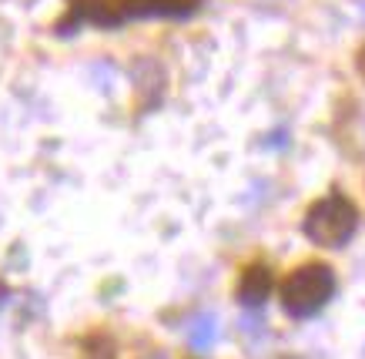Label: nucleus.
<instances>
[{
	"label": "nucleus",
	"mask_w": 365,
	"mask_h": 359,
	"mask_svg": "<svg viewBox=\"0 0 365 359\" xmlns=\"http://www.w3.org/2000/svg\"><path fill=\"white\" fill-rule=\"evenodd\" d=\"M268 292H272V269L268 266H248L242 272V282H238V299L248 309H258L268 299Z\"/></svg>",
	"instance_id": "20e7f679"
},
{
	"label": "nucleus",
	"mask_w": 365,
	"mask_h": 359,
	"mask_svg": "<svg viewBox=\"0 0 365 359\" xmlns=\"http://www.w3.org/2000/svg\"><path fill=\"white\" fill-rule=\"evenodd\" d=\"M359 208H355L342 191H332L309 208L305 215V236L322 248H339L355 236Z\"/></svg>",
	"instance_id": "f03ea898"
},
{
	"label": "nucleus",
	"mask_w": 365,
	"mask_h": 359,
	"mask_svg": "<svg viewBox=\"0 0 365 359\" xmlns=\"http://www.w3.org/2000/svg\"><path fill=\"white\" fill-rule=\"evenodd\" d=\"M335 292V275L329 266H319V262H309L295 269L282 285V305H285L288 315L295 319H309L322 309V305L332 299Z\"/></svg>",
	"instance_id": "7ed1b4c3"
},
{
	"label": "nucleus",
	"mask_w": 365,
	"mask_h": 359,
	"mask_svg": "<svg viewBox=\"0 0 365 359\" xmlns=\"http://www.w3.org/2000/svg\"><path fill=\"white\" fill-rule=\"evenodd\" d=\"M359 71L365 74V47H362V54H359Z\"/></svg>",
	"instance_id": "423d86ee"
},
{
	"label": "nucleus",
	"mask_w": 365,
	"mask_h": 359,
	"mask_svg": "<svg viewBox=\"0 0 365 359\" xmlns=\"http://www.w3.org/2000/svg\"><path fill=\"white\" fill-rule=\"evenodd\" d=\"M185 336H188V343L195 349H208L215 339H218V319L211 313H201L195 315L188 325H185Z\"/></svg>",
	"instance_id": "39448f33"
},
{
	"label": "nucleus",
	"mask_w": 365,
	"mask_h": 359,
	"mask_svg": "<svg viewBox=\"0 0 365 359\" xmlns=\"http://www.w3.org/2000/svg\"><path fill=\"white\" fill-rule=\"evenodd\" d=\"M67 17L57 24V31L67 34L74 24H94V27H118L134 17H185L198 11L201 0H67Z\"/></svg>",
	"instance_id": "f257e3e1"
}]
</instances>
